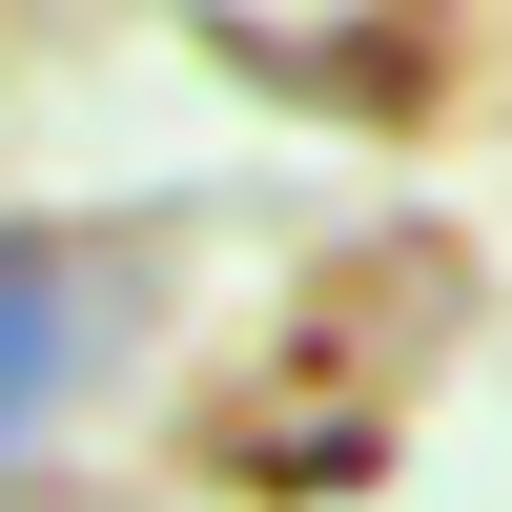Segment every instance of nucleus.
Returning <instances> with one entry per match:
<instances>
[{"instance_id":"f257e3e1","label":"nucleus","mask_w":512,"mask_h":512,"mask_svg":"<svg viewBox=\"0 0 512 512\" xmlns=\"http://www.w3.org/2000/svg\"><path fill=\"white\" fill-rule=\"evenodd\" d=\"M62 390H82V287L41 267V246H0V451H21Z\"/></svg>"}]
</instances>
